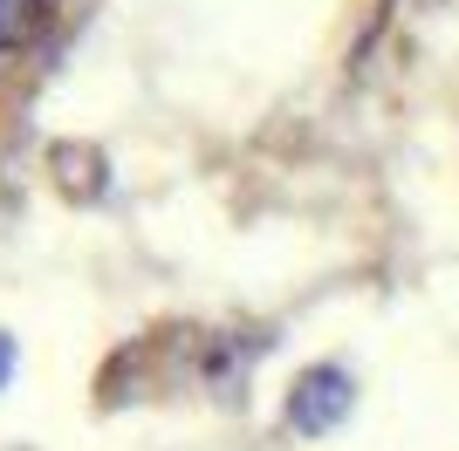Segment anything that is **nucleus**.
<instances>
[{
    "mask_svg": "<svg viewBox=\"0 0 459 451\" xmlns=\"http://www.w3.org/2000/svg\"><path fill=\"white\" fill-rule=\"evenodd\" d=\"M350 411V376L343 370H308L288 396V417H295V431H329L336 417Z\"/></svg>",
    "mask_w": 459,
    "mask_h": 451,
    "instance_id": "obj_1",
    "label": "nucleus"
},
{
    "mask_svg": "<svg viewBox=\"0 0 459 451\" xmlns=\"http://www.w3.org/2000/svg\"><path fill=\"white\" fill-rule=\"evenodd\" d=\"M41 28V0H0V48H14Z\"/></svg>",
    "mask_w": 459,
    "mask_h": 451,
    "instance_id": "obj_2",
    "label": "nucleus"
},
{
    "mask_svg": "<svg viewBox=\"0 0 459 451\" xmlns=\"http://www.w3.org/2000/svg\"><path fill=\"white\" fill-rule=\"evenodd\" d=\"M7 370H14V349H7V342H0V383H7Z\"/></svg>",
    "mask_w": 459,
    "mask_h": 451,
    "instance_id": "obj_3",
    "label": "nucleus"
}]
</instances>
